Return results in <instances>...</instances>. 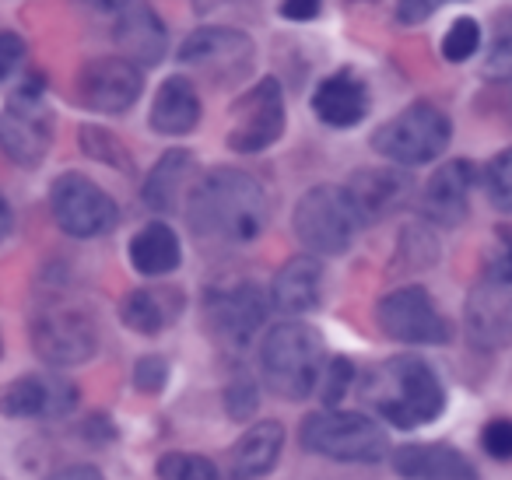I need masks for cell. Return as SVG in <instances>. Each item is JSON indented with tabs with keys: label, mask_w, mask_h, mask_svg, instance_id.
<instances>
[{
	"label": "cell",
	"mask_w": 512,
	"mask_h": 480,
	"mask_svg": "<svg viewBox=\"0 0 512 480\" xmlns=\"http://www.w3.org/2000/svg\"><path fill=\"white\" fill-rule=\"evenodd\" d=\"M186 218L200 239L249 246L264 235L271 204L264 186L242 169H211L186 197Z\"/></svg>",
	"instance_id": "cell-1"
},
{
	"label": "cell",
	"mask_w": 512,
	"mask_h": 480,
	"mask_svg": "<svg viewBox=\"0 0 512 480\" xmlns=\"http://www.w3.org/2000/svg\"><path fill=\"white\" fill-rule=\"evenodd\" d=\"M362 403L400 431L425 428L446 410V386L425 358L400 354L369 368L362 382Z\"/></svg>",
	"instance_id": "cell-2"
},
{
	"label": "cell",
	"mask_w": 512,
	"mask_h": 480,
	"mask_svg": "<svg viewBox=\"0 0 512 480\" xmlns=\"http://www.w3.org/2000/svg\"><path fill=\"white\" fill-rule=\"evenodd\" d=\"M327 365V344L306 323H278L260 340V375L285 400H306L320 386Z\"/></svg>",
	"instance_id": "cell-3"
},
{
	"label": "cell",
	"mask_w": 512,
	"mask_h": 480,
	"mask_svg": "<svg viewBox=\"0 0 512 480\" xmlns=\"http://www.w3.org/2000/svg\"><path fill=\"white\" fill-rule=\"evenodd\" d=\"M302 449L337 463H379L390 452L386 431L369 414L351 410H316L302 421Z\"/></svg>",
	"instance_id": "cell-4"
},
{
	"label": "cell",
	"mask_w": 512,
	"mask_h": 480,
	"mask_svg": "<svg viewBox=\"0 0 512 480\" xmlns=\"http://www.w3.org/2000/svg\"><path fill=\"white\" fill-rule=\"evenodd\" d=\"M29 337L39 358L57 368L85 365L99 351V323H95V316L85 305L67 302V298L39 305V312L29 323Z\"/></svg>",
	"instance_id": "cell-5"
},
{
	"label": "cell",
	"mask_w": 512,
	"mask_h": 480,
	"mask_svg": "<svg viewBox=\"0 0 512 480\" xmlns=\"http://www.w3.org/2000/svg\"><path fill=\"white\" fill-rule=\"evenodd\" d=\"M449 141H453V123L432 102H414L372 134L376 155H383L393 165H404V169L435 162L439 155H446Z\"/></svg>",
	"instance_id": "cell-6"
},
{
	"label": "cell",
	"mask_w": 512,
	"mask_h": 480,
	"mask_svg": "<svg viewBox=\"0 0 512 480\" xmlns=\"http://www.w3.org/2000/svg\"><path fill=\"white\" fill-rule=\"evenodd\" d=\"M295 235L313 256H341L355 242L358 225L355 211H351L344 186H313L299 197L295 204Z\"/></svg>",
	"instance_id": "cell-7"
},
{
	"label": "cell",
	"mask_w": 512,
	"mask_h": 480,
	"mask_svg": "<svg viewBox=\"0 0 512 480\" xmlns=\"http://www.w3.org/2000/svg\"><path fill=\"white\" fill-rule=\"evenodd\" d=\"M53 148V109L43 99V81H25L0 113V151L22 169H39Z\"/></svg>",
	"instance_id": "cell-8"
},
{
	"label": "cell",
	"mask_w": 512,
	"mask_h": 480,
	"mask_svg": "<svg viewBox=\"0 0 512 480\" xmlns=\"http://www.w3.org/2000/svg\"><path fill=\"white\" fill-rule=\"evenodd\" d=\"M50 211L60 232H67L71 239H99V235L113 232L120 221L116 200L81 172H64L53 179Z\"/></svg>",
	"instance_id": "cell-9"
},
{
	"label": "cell",
	"mask_w": 512,
	"mask_h": 480,
	"mask_svg": "<svg viewBox=\"0 0 512 480\" xmlns=\"http://www.w3.org/2000/svg\"><path fill=\"white\" fill-rule=\"evenodd\" d=\"M267 298L253 281H235L211 288L204 298L207 330L225 351H246L253 347L256 333L267 323Z\"/></svg>",
	"instance_id": "cell-10"
},
{
	"label": "cell",
	"mask_w": 512,
	"mask_h": 480,
	"mask_svg": "<svg viewBox=\"0 0 512 480\" xmlns=\"http://www.w3.org/2000/svg\"><path fill=\"white\" fill-rule=\"evenodd\" d=\"M285 92H281L278 78H260L239 102L232 106V120H228V148L235 155H256L278 144L285 134Z\"/></svg>",
	"instance_id": "cell-11"
},
{
	"label": "cell",
	"mask_w": 512,
	"mask_h": 480,
	"mask_svg": "<svg viewBox=\"0 0 512 480\" xmlns=\"http://www.w3.org/2000/svg\"><path fill=\"white\" fill-rule=\"evenodd\" d=\"M379 330L390 340H400V344H449L453 340V326L449 319L435 309L432 295L418 284H407V288H397L379 302L376 309Z\"/></svg>",
	"instance_id": "cell-12"
},
{
	"label": "cell",
	"mask_w": 512,
	"mask_h": 480,
	"mask_svg": "<svg viewBox=\"0 0 512 480\" xmlns=\"http://www.w3.org/2000/svg\"><path fill=\"white\" fill-rule=\"evenodd\" d=\"M176 60L193 71L211 74L214 81H239L253 71L256 46L246 32L239 29H221V25H204V29L190 32L183 46L176 50Z\"/></svg>",
	"instance_id": "cell-13"
},
{
	"label": "cell",
	"mask_w": 512,
	"mask_h": 480,
	"mask_svg": "<svg viewBox=\"0 0 512 480\" xmlns=\"http://www.w3.org/2000/svg\"><path fill=\"white\" fill-rule=\"evenodd\" d=\"M141 67L127 57L88 60L78 74V102L92 113L120 116L141 99Z\"/></svg>",
	"instance_id": "cell-14"
},
{
	"label": "cell",
	"mask_w": 512,
	"mask_h": 480,
	"mask_svg": "<svg viewBox=\"0 0 512 480\" xmlns=\"http://www.w3.org/2000/svg\"><path fill=\"white\" fill-rule=\"evenodd\" d=\"M78 407V386L60 375H18L0 389V414L15 421L64 417Z\"/></svg>",
	"instance_id": "cell-15"
},
{
	"label": "cell",
	"mask_w": 512,
	"mask_h": 480,
	"mask_svg": "<svg viewBox=\"0 0 512 480\" xmlns=\"http://www.w3.org/2000/svg\"><path fill=\"white\" fill-rule=\"evenodd\" d=\"M411 190H414V179L404 172V165L358 169L344 183V197H348L358 225H376V221L390 218L393 211H400L407 204Z\"/></svg>",
	"instance_id": "cell-16"
},
{
	"label": "cell",
	"mask_w": 512,
	"mask_h": 480,
	"mask_svg": "<svg viewBox=\"0 0 512 480\" xmlns=\"http://www.w3.org/2000/svg\"><path fill=\"white\" fill-rule=\"evenodd\" d=\"M477 179L481 172L470 158H453V162L439 165L421 190V214L442 228L460 225L470 211V193H474Z\"/></svg>",
	"instance_id": "cell-17"
},
{
	"label": "cell",
	"mask_w": 512,
	"mask_h": 480,
	"mask_svg": "<svg viewBox=\"0 0 512 480\" xmlns=\"http://www.w3.org/2000/svg\"><path fill=\"white\" fill-rule=\"evenodd\" d=\"M463 323H467V337L481 351H502L512 344V288L481 277L474 284L463 309Z\"/></svg>",
	"instance_id": "cell-18"
},
{
	"label": "cell",
	"mask_w": 512,
	"mask_h": 480,
	"mask_svg": "<svg viewBox=\"0 0 512 480\" xmlns=\"http://www.w3.org/2000/svg\"><path fill=\"white\" fill-rule=\"evenodd\" d=\"M390 466L404 480H481L477 466L460 449L442 442H414L390 452Z\"/></svg>",
	"instance_id": "cell-19"
},
{
	"label": "cell",
	"mask_w": 512,
	"mask_h": 480,
	"mask_svg": "<svg viewBox=\"0 0 512 480\" xmlns=\"http://www.w3.org/2000/svg\"><path fill=\"white\" fill-rule=\"evenodd\" d=\"M285 449V424L281 421H256L228 452L225 480H260L278 466Z\"/></svg>",
	"instance_id": "cell-20"
},
{
	"label": "cell",
	"mask_w": 512,
	"mask_h": 480,
	"mask_svg": "<svg viewBox=\"0 0 512 480\" xmlns=\"http://www.w3.org/2000/svg\"><path fill=\"white\" fill-rule=\"evenodd\" d=\"M313 109L327 127H358L369 116V88L355 71H337L313 92Z\"/></svg>",
	"instance_id": "cell-21"
},
{
	"label": "cell",
	"mask_w": 512,
	"mask_h": 480,
	"mask_svg": "<svg viewBox=\"0 0 512 480\" xmlns=\"http://www.w3.org/2000/svg\"><path fill=\"white\" fill-rule=\"evenodd\" d=\"M116 46L137 67H155L165 60L169 32L148 4H130V8L120 11V22H116Z\"/></svg>",
	"instance_id": "cell-22"
},
{
	"label": "cell",
	"mask_w": 512,
	"mask_h": 480,
	"mask_svg": "<svg viewBox=\"0 0 512 480\" xmlns=\"http://www.w3.org/2000/svg\"><path fill=\"white\" fill-rule=\"evenodd\" d=\"M323 298V263L316 256H292L274 274L271 305L285 316H306Z\"/></svg>",
	"instance_id": "cell-23"
},
{
	"label": "cell",
	"mask_w": 512,
	"mask_h": 480,
	"mask_svg": "<svg viewBox=\"0 0 512 480\" xmlns=\"http://www.w3.org/2000/svg\"><path fill=\"white\" fill-rule=\"evenodd\" d=\"M197 172L193 155L186 148H172L151 165V172L144 176V190L141 200L151 207L155 214H172L183 204V193L190 190V179Z\"/></svg>",
	"instance_id": "cell-24"
},
{
	"label": "cell",
	"mask_w": 512,
	"mask_h": 480,
	"mask_svg": "<svg viewBox=\"0 0 512 480\" xmlns=\"http://www.w3.org/2000/svg\"><path fill=\"white\" fill-rule=\"evenodd\" d=\"M200 123V95L190 85V78L162 81L155 102H151V130L162 137L190 134Z\"/></svg>",
	"instance_id": "cell-25"
},
{
	"label": "cell",
	"mask_w": 512,
	"mask_h": 480,
	"mask_svg": "<svg viewBox=\"0 0 512 480\" xmlns=\"http://www.w3.org/2000/svg\"><path fill=\"white\" fill-rule=\"evenodd\" d=\"M183 260V249H179V239L165 221H151L141 232L130 239V263H134L137 274L144 277H162L172 274Z\"/></svg>",
	"instance_id": "cell-26"
},
{
	"label": "cell",
	"mask_w": 512,
	"mask_h": 480,
	"mask_svg": "<svg viewBox=\"0 0 512 480\" xmlns=\"http://www.w3.org/2000/svg\"><path fill=\"white\" fill-rule=\"evenodd\" d=\"M176 291H151V288H137L123 298L120 316L141 337H158V333L169 326V319L179 312V298H172Z\"/></svg>",
	"instance_id": "cell-27"
},
{
	"label": "cell",
	"mask_w": 512,
	"mask_h": 480,
	"mask_svg": "<svg viewBox=\"0 0 512 480\" xmlns=\"http://www.w3.org/2000/svg\"><path fill=\"white\" fill-rule=\"evenodd\" d=\"M158 480H221L218 466L200 452H165L155 466Z\"/></svg>",
	"instance_id": "cell-28"
},
{
	"label": "cell",
	"mask_w": 512,
	"mask_h": 480,
	"mask_svg": "<svg viewBox=\"0 0 512 480\" xmlns=\"http://www.w3.org/2000/svg\"><path fill=\"white\" fill-rule=\"evenodd\" d=\"M484 193H488L491 207L502 214H512V148L498 151L481 172Z\"/></svg>",
	"instance_id": "cell-29"
},
{
	"label": "cell",
	"mask_w": 512,
	"mask_h": 480,
	"mask_svg": "<svg viewBox=\"0 0 512 480\" xmlns=\"http://www.w3.org/2000/svg\"><path fill=\"white\" fill-rule=\"evenodd\" d=\"M81 151H85L88 158H95V162L109 165V169H123L130 172L134 165H130V151L123 148L120 141H116V134H109V130L102 127H81Z\"/></svg>",
	"instance_id": "cell-30"
},
{
	"label": "cell",
	"mask_w": 512,
	"mask_h": 480,
	"mask_svg": "<svg viewBox=\"0 0 512 480\" xmlns=\"http://www.w3.org/2000/svg\"><path fill=\"white\" fill-rule=\"evenodd\" d=\"M477 50H481V25H477L474 18H456L446 36H442V57H446L449 64H463V60H470Z\"/></svg>",
	"instance_id": "cell-31"
},
{
	"label": "cell",
	"mask_w": 512,
	"mask_h": 480,
	"mask_svg": "<svg viewBox=\"0 0 512 480\" xmlns=\"http://www.w3.org/2000/svg\"><path fill=\"white\" fill-rule=\"evenodd\" d=\"M351 382H355V365H351V358H330L327 365H323V375H320V400L323 407H337V403L344 400V393L351 389Z\"/></svg>",
	"instance_id": "cell-32"
},
{
	"label": "cell",
	"mask_w": 512,
	"mask_h": 480,
	"mask_svg": "<svg viewBox=\"0 0 512 480\" xmlns=\"http://www.w3.org/2000/svg\"><path fill=\"white\" fill-rule=\"evenodd\" d=\"M260 407V389H256L253 379H235L232 386L225 389V414L232 421H249Z\"/></svg>",
	"instance_id": "cell-33"
},
{
	"label": "cell",
	"mask_w": 512,
	"mask_h": 480,
	"mask_svg": "<svg viewBox=\"0 0 512 480\" xmlns=\"http://www.w3.org/2000/svg\"><path fill=\"white\" fill-rule=\"evenodd\" d=\"M400 256H411L407 270H421L428 263H435V239L421 225L404 228V242H400Z\"/></svg>",
	"instance_id": "cell-34"
},
{
	"label": "cell",
	"mask_w": 512,
	"mask_h": 480,
	"mask_svg": "<svg viewBox=\"0 0 512 480\" xmlns=\"http://www.w3.org/2000/svg\"><path fill=\"white\" fill-rule=\"evenodd\" d=\"M481 445L491 459L498 463H509L512 459V421L509 417H491L481 431Z\"/></svg>",
	"instance_id": "cell-35"
},
{
	"label": "cell",
	"mask_w": 512,
	"mask_h": 480,
	"mask_svg": "<svg viewBox=\"0 0 512 480\" xmlns=\"http://www.w3.org/2000/svg\"><path fill=\"white\" fill-rule=\"evenodd\" d=\"M165 379H169V361H165L162 354H144L134 365V386L141 389V393H148V396L162 393Z\"/></svg>",
	"instance_id": "cell-36"
},
{
	"label": "cell",
	"mask_w": 512,
	"mask_h": 480,
	"mask_svg": "<svg viewBox=\"0 0 512 480\" xmlns=\"http://www.w3.org/2000/svg\"><path fill=\"white\" fill-rule=\"evenodd\" d=\"M481 74L488 81H512V32H502L491 43L488 57L481 64Z\"/></svg>",
	"instance_id": "cell-37"
},
{
	"label": "cell",
	"mask_w": 512,
	"mask_h": 480,
	"mask_svg": "<svg viewBox=\"0 0 512 480\" xmlns=\"http://www.w3.org/2000/svg\"><path fill=\"white\" fill-rule=\"evenodd\" d=\"M25 60V39L15 32H0V85L15 78V71Z\"/></svg>",
	"instance_id": "cell-38"
},
{
	"label": "cell",
	"mask_w": 512,
	"mask_h": 480,
	"mask_svg": "<svg viewBox=\"0 0 512 480\" xmlns=\"http://www.w3.org/2000/svg\"><path fill=\"white\" fill-rule=\"evenodd\" d=\"M323 11V0H281L278 15L288 18V22H313Z\"/></svg>",
	"instance_id": "cell-39"
},
{
	"label": "cell",
	"mask_w": 512,
	"mask_h": 480,
	"mask_svg": "<svg viewBox=\"0 0 512 480\" xmlns=\"http://www.w3.org/2000/svg\"><path fill=\"white\" fill-rule=\"evenodd\" d=\"M435 8H439V0H400L397 18L404 25H418V22H425L428 15H435Z\"/></svg>",
	"instance_id": "cell-40"
},
{
	"label": "cell",
	"mask_w": 512,
	"mask_h": 480,
	"mask_svg": "<svg viewBox=\"0 0 512 480\" xmlns=\"http://www.w3.org/2000/svg\"><path fill=\"white\" fill-rule=\"evenodd\" d=\"M43 480H106V477H102V470H95V466L78 463V466H64V470H53L50 477H43Z\"/></svg>",
	"instance_id": "cell-41"
},
{
	"label": "cell",
	"mask_w": 512,
	"mask_h": 480,
	"mask_svg": "<svg viewBox=\"0 0 512 480\" xmlns=\"http://www.w3.org/2000/svg\"><path fill=\"white\" fill-rule=\"evenodd\" d=\"M81 4H88L92 11H102V15H120L123 8L134 4V0H81Z\"/></svg>",
	"instance_id": "cell-42"
},
{
	"label": "cell",
	"mask_w": 512,
	"mask_h": 480,
	"mask_svg": "<svg viewBox=\"0 0 512 480\" xmlns=\"http://www.w3.org/2000/svg\"><path fill=\"white\" fill-rule=\"evenodd\" d=\"M11 228H15V214H11L8 197H4V193H0V242L8 239V235H11Z\"/></svg>",
	"instance_id": "cell-43"
},
{
	"label": "cell",
	"mask_w": 512,
	"mask_h": 480,
	"mask_svg": "<svg viewBox=\"0 0 512 480\" xmlns=\"http://www.w3.org/2000/svg\"><path fill=\"white\" fill-rule=\"evenodd\" d=\"M0 351H4V347H0Z\"/></svg>",
	"instance_id": "cell-44"
}]
</instances>
